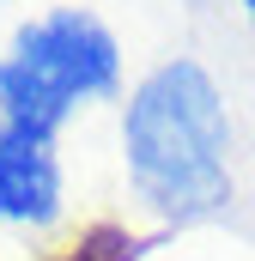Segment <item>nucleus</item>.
I'll list each match as a JSON object with an SVG mask.
<instances>
[{
    "instance_id": "1",
    "label": "nucleus",
    "mask_w": 255,
    "mask_h": 261,
    "mask_svg": "<svg viewBox=\"0 0 255 261\" xmlns=\"http://www.w3.org/2000/svg\"><path fill=\"white\" fill-rule=\"evenodd\" d=\"M231 122L200 61L152 67L122 110V158L140 200L176 225L207 219L231 200Z\"/></svg>"
},
{
    "instance_id": "3",
    "label": "nucleus",
    "mask_w": 255,
    "mask_h": 261,
    "mask_svg": "<svg viewBox=\"0 0 255 261\" xmlns=\"http://www.w3.org/2000/svg\"><path fill=\"white\" fill-rule=\"evenodd\" d=\"M61 213L55 140L0 122V225H49Z\"/></svg>"
},
{
    "instance_id": "2",
    "label": "nucleus",
    "mask_w": 255,
    "mask_h": 261,
    "mask_svg": "<svg viewBox=\"0 0 255 261\" xmlns=\"http://www.w3.org/2000/svg\"><path fill=\"white\" fill-rule=\"evenodd\" d=\"M116 85H122V49L110 24L85 6H55L18 24L12 49L0 55V122L55 140V128L79 103L116 97Z\"/></svg>"
},
{
    "instance_id": "4",
    "label": "nucleus",
    "mask_w": 255,
    "mask_h": 261,
    "mask_svg": "<svg viewBox=\"0 0 255 261\" xmlns=\"http://www.w3.org/2000/svg\"><path fill=\"white\" fill-rule=\"evenodd\" d=\"M237 6H243V18H249V24H255V0H237Z\"/></svg>"
}]
</instances>
